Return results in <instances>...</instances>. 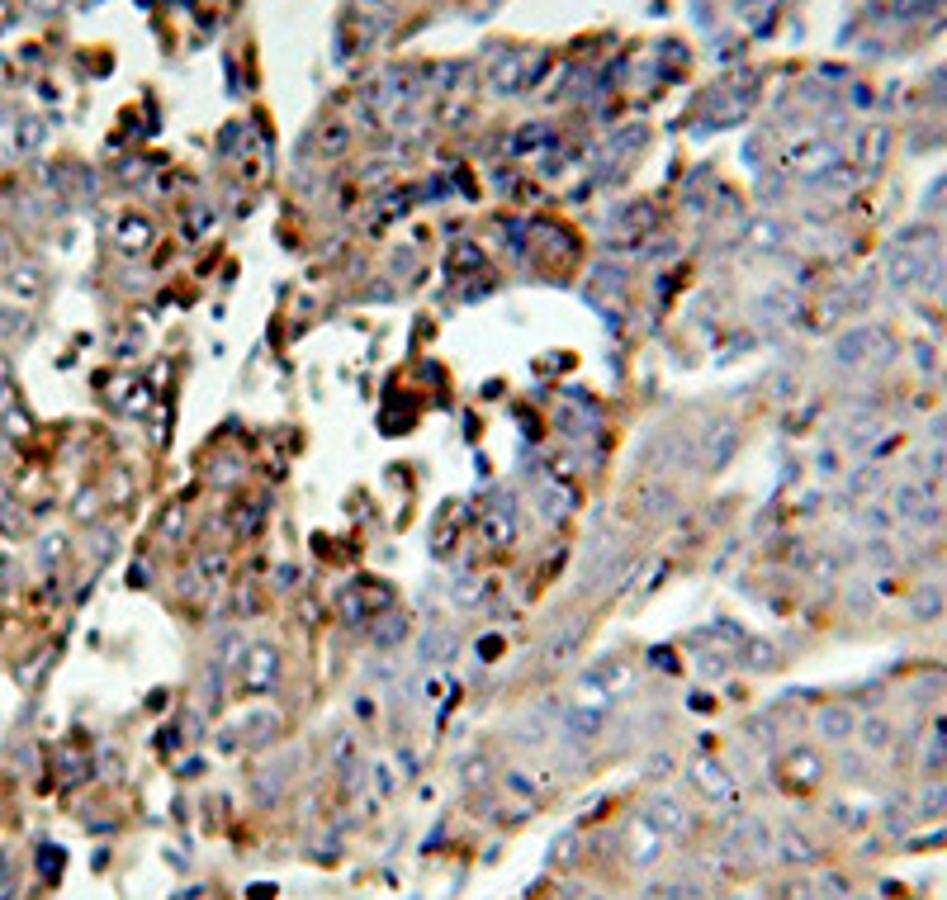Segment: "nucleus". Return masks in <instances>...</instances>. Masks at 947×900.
Segmentation results:
<instances>
[{
	"instance_id": "12",
	"label": "nucleus",
	"mask_w": 947,
	"mask_h": 900,
	"mask_svg": "<svg viewBox=\"0 0 947 900\" xmlns=\"http://www.w3.org/2000/svg\"><path fill=\"white\" fill-rule=\"evenodd\" d=\"M536 498H540V512H545V517H569L573 512V493L564 484H540Z\"/></svg>"
},
{
	"instance_id": "19",
	"label": "nucleus",
	"mask_w": 947,
	"mask_h": 900,
	"mask_svg": "<svg viewBox=\"0 0 947 900\" xmlns=\"http://www.w3.org/2000/svg\"><path fill=\"white\" fill-rule=\"evenodd\" d=\"M479 597H483L479 578H460L455 583V607H479Z\"/></svg>"
},
{
	"instance_id": "13",
	"label": "nucleus",
	"mask_w": 947,
	"mask_h": 900,
	"mask_svg": "<svg viewBox=\"0 0 947 900\" xmlns=\"http://www.w3.org/2000/svg\"><path fill=\"white\" fill-rule=\"evenodd\" d=\"M578 853H583V834H578V829H564L550 844V867H573Z\"/></svg>"
},
{
	"instance_id": "25",
	"label": "nucleus",
	"mask_w": 947,
	"mask_h": 900,
	"mask_svg": "<svg viewBox=\"0 0 947 900\" xmlns=\"http://www.w3.org/2000/svg\"><path fill=\"white\" fill-rule=\"evenodd\" d=\"M356 716L360 720H375V702H356Z\"/></svg>"
},
{
	"instance_id": "10",
	"label": "nucleus",
	"mask_w": 947,
	"mask_h": 900,
	"mask_svg": "<svg viewBox=\"0 0 947 900\" xmlns=\"http://www.w3.org/2000/svg\"><path fill=\"white\" fill-rule=\"evenodd\" d=\"M403 640H408V616L384 612V616H375V621H370V645H375V649H398Z\"/></svg>"
},
{
	"instance_id": "7",
	"label": "nucleus",
	"mask_w": 947,
	"mask_h": 900,
	"mask_svg": "<svg viewBox=\"0 0 947 900\" xmlns=\"http://www.w3.org/2000/svg\"><path fill=\"white\" fill-rule=\"evenodd\" d=\"M559 725H564V735H569L573 744H592V739L607 730V711H602V706H573Z\"/></svg>"
},
{
	"instance_id": "9",
	"label": "nucleus",
	"mask_w": 947,
	"mask_h": 900,
	"mask_svg": "<svg viewBox=\"0 0 947 900\" xmlns=\"http://www.w3.org/2000/svg\"><path fill=\"white\" fill-rule=\"evenodd\" d=\"M455 649H460V640H455V630H446V626H431L422 640H417V659L427 668H436V664H450L455 659Z\"/></svg>"
},
{
	"instance_id": "18",
	"label": "nucleus",
	"mask_w": 947,
	"mask_h": 900,
	"mask_svg": "<svg viewBox=\"0 0 947 900\" xmlns=\"http://www.w3.org/2000/svg\"><path fill=\"white\" fill-rule=\"evenodd\" d=\"M644 507H649V512H654V517H663V512H673V507H678V493H673V488H649V493H644Z\"/></svg>"
},
{
	"instance_id": "6",
	"label": "nucleus",
	"mask_w": 947,
	"mask_h": 900,
	"mask_svg": "<svg viewBox=\"0 0 947 900\" xmlns=\"http://www.w3.org/2000/svg\"><path fill=\"white\" fill-rule=\"evenodd\" d=\"M237 735H242V744L256 754V749H266V744H275V739H280V716H275L270 706H256V711H247V720H242V730H237Z\"/></svg>"
},
{
	"instance_id": "8",
	"label": "nucleus",
	"mask_w": 947,
	"mask_h": 900,
	"mask_svg": "<svg viewBox=\"0 0 947 900\" xmlns=\"http://www.w3.org/2000/svg\"><path fill=\"white\" fill-rule=\"evenodd\" d=\"M483 540L488 545H512L517 540V507L507 503V498H498L483 512Z\"/></svg>"
},
{
	"instance_id": "14",
	"label": "nucleus",
	"mask_w": 947,
	"mask_h": 900,
	"mask_svg": "<svg viewBox=\"0 0 947 900\" xmlns=\"http://www.w3.org/2000/svg\"><path fill=\"white\" fill-rule=\"evenodd\" d=\"M147 242H152V223L147 218H124L119 223V247L124 252H143Z\"/></svg>"
},
{
	"instance_id": "24",
	"label": "nucleus",
	"mask_w": 947,
	"mask_h": 900,
	"mask_svg": "<svg viewBox=\"0 0 947 900\" xmlns=\"http://www.w3.org/2000/svg\"><path fill=\"white\" fill-rule=\"evenodd\" d=\"M176 536L180 540V512H166V540Z\"/></svg>"
},
{
	"instance_id": "20",
	"label": "nucleus",
	"mask_w": 947,
	"mask_h": 900,
	"mask_svg": "<svg viewBox=\"0 0 947 900\" xmlns=\"http://www.w3.org/2000/svg\"><path fill=\"white\" fill-rule=\"evenodd\" d=\"M450 266H455V270H479L483 266V252L465 242V247H455V252H450Z\"/></svg>"
},
{
	"instance_id": "5",
	"label": "nucleus",
	"mask_w": 947,
	"mask_h": 900,
	"mask_svg": "<svg viewBox=\"0 0 947 900\" xmlns=\"http://www.w3.org/2000/svg\"><path fill=\"white\" fill-rule=\"evenodd\" d=\"M701 465L706 469H725L734 460V450H739V432H734L730 422H711L706 427V441H701Z\"/></svg>"
},
{
	"instance_id": "4",
	"label": "nucleus",
	"mask_w": 947,
	"mask_h": 900,
	"mask_svg": "<svg viewBox=\"0 0 947 900\" xmlns=\"http://www.w3.org/2000/svg\"><path fill=\"white\" fill-rule=\"evenodd\" d=\"M5 294H10L15 304H38V299L48 294L43 266H38V261H15V266L5 270Z\"/></svg>"
},
{
	"instance_id": "15",
	"label": "nucleus",
	"mask_w": 947,
	"mask_h": 900,
	"mask_svg": "<svg viewBox=\"0 0 947 900\" xmlns=\"http://www.w3.org/2000/svg\"><path fill=\"white\" fill-rule=\"evenodd\" d=\"M725 668H730V659L715 649V640H706V649H697V673L701 678H720Z\"/></svg>"
},
{
	"instance_id": "2",
	"label": "nucleus",
	"mask_w": 947,
	"mask_h": 900,
	"mask_svg": "<svg viewBox=\"0 0 947 900\" xmlns=\"http://www.w3.org/2000/svg\"><path fill=\"white\" fill-rule=\"evenodd\" d=\"M687 777H692V787H697L711 806H730L734 792H739V787H734V777L720 768V758H706V754L692 758V763H687Z\"/></svg>"
},
{
	"instance_id": "23",
	"label": "nucleus",
	"mask_w": 947,
	"mask_h": 900,
	"mask_svg": "<svg viewBox=\"0 0 947 900\" xmlns=\"http://www.w3.org/2000/svg\"><path fill=\"white\" fill-rule=\"evenodd\" d=\"M299 578H304V569H299V564H289V569H280V574H275V583H280V588H294Z\"/></svg>"
},
{
	"instance_id": "17",
	"label": "nucleus",
	"mask_w": 947,
	"mask_h": 900,
	"mask_svg": "<svg viewBox=\"0 0 947 900\" xmlns=\"http://www.w3.org/2000/svg\"><path fill=\"white\" fill-rule=\"evenodd\" d=\"M95 512H100V488H81V493L72 498V517L76 522H90Z\"/></svg>"
},
{
	"instance_id": "21",
	"label": "nucleus",
	"mask_w": 947,
	"mask_h": 900,
	"mask_svg": "<svg viewBox=\"0 0 947 900\" xmlns=\"http://www.w3.org/2000/svg\"><path fill=\"white\" fill-rule=\"evenodd\" d=\"M370 773H375V792L379 796H394L398 792V777H394V768H389V763H370Z\"/></svg>"
},
{
	"instance_id": "22",
	"label": "nucleus",
	"mask_w": 947,
	"mask_h": 900,
	"mask_svg": "<svg viewBox=\"0 0 947 900\" xmlns=\"http://www.w3.org/2000/svg\"><path fill=\"white\" fill-rule=\"evenodd\" d=\"M15 266V242H10V233H0V270Z\"/></svg>"
},
{
	"instance_id": "1",
	"label": "nucleus",
	"mask_w": 947,
	"mask_h": 900,
	"mask_svg": "<svg viewBox=\"0 0 947 900\" xmlns=\"http://www.w3.org/2000/svg\"><path fill=\"white\" fill-rule=\"evenodd\" d=\"M237 678H242V687H251V692H275L280 678H285V654H280V645H275V640H251V645L242 649V659H237Z\"/></svg>"
},
{
	"instance_id": "27",
	"label": "nucleus",
	"mask_w": 947,
	"mask_h": 900,
	"mask_svg": "<svg viewBox=\"0 0 947 900\" xmlns=\"http://www.w3.org/2000/svg\"><path fill=\"white\" fill-rule=\"evenodd\" d=\"M5 379H10V365H5V360H0V384H5Z\"/></svg>"
},
{
	"instance_id": "26",
	"label": "nucleus",
	"mask_w": 947,
	"mask_h": 900,
	"mask_svg": "<svg viewBox=\"0 0 947 900\" xmlns=\"http://www.w3.org/2000/svg\"><path fill=\"white\" fill-rule=\"evenodd\" d=\"M0 507H10V488L0 484Z\"/></svg>"
},
{
	"instance_id": "16",
	"label": "nucleus",
	"mask_w": 947,
	"mask_h": 900,
	"mask_svg": "<svg viewBox=\"0 0 947 900\" xmlns=\"http://www.w3.org/2000/svg\"><path fill=\"white\" fill-rule=\"evenodd\" d=\"M739 664H744V668H768L772 664V649L763 645V640L744 635V645H739Z\"/></svg>"
},
{
	"instance_id": "3",
	"label": "nucleus",
	"mask_w": 947,
	"mask_h": 900,
	"mask_svg": "<svg viewBox=\"0 0 947 900\" xmlns=\"http://www.w3.org/2000/svg\"><path fill=\"white\" fill-rule=\"evenodd\" d=\"M640 829H654V834H682V829H687V806H682L673 792H654L640 806Z\"/></svg>"
},
{
	"instance_id": "11",
	"label": "nucleus",
	"mask_w": 947,
	"mask_h": 900,
	"mask_svg": "<svg viewBox=\"0 0 947 900\" xmlns=\"http://www.w3.org/2000/svg\"><path fill=\"white\" fill-rule=\"evenodd\" d=\"M67 550H72L67 531H57V526H53V531H43V536H38V569H43V574H53L57 564L67 559Z\"/></svg>"
}]
</instances>
